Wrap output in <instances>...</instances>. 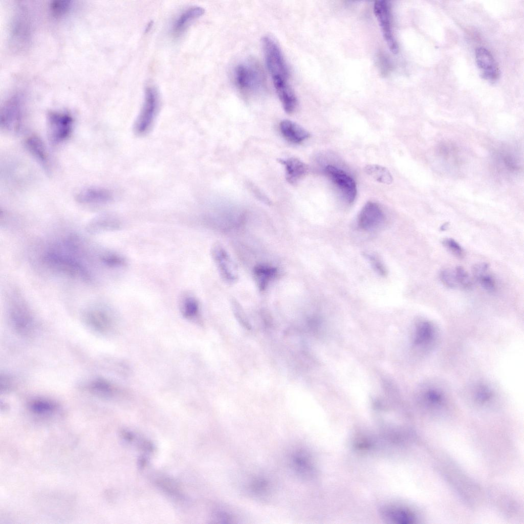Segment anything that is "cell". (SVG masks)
Masks as SVG:
<instances>
[{"instance_id": "e575fe53", "label": "cell", "mask_w": 524, "mask_h": 524, "mask_svg": "<svg viewBox=\"0 0 524 524\" xmlns=\"http://www.w3.org/2000/svg\"><path fill=\"white\" fill-rule=\"evenodd\" d=\"M486 291L489 292H494L496 288V284L494 277L488 272L481 276L477 280Z\"/></svg>"}, {"instance_id": "ba28073f", "label": "cell", "mask_w": 524, "mask_h": 524, "mask_svg": "<svg viewBox=\"0 0 524 524\" xmlns=\"http://www.w3.org/2000/svg\"><path fill=\"white\" fill-rule=\"evenodd\" d=\"M374 12L389 50L394 54L397 53L398 46L392 30L391 14L387 2L376 1L374 5Z\"/></svg>"}, {"instance_id": "ac0fdd59", "label": "cell", "mask_w": 524, "mask_h": 524, "mask_svg": "<svg viewBox=\"0 0 524 524\" xmlns=\"http://www.w3.org/2000/svg\"><path fill=\"white\" fill-rule=\"evenodd\" d=\"M27 149L45 169L49 170L48 154L42 141L35 135L27 138L25 142Z\"/></svg>"}, {"instance_id": "d6986e66", "label": "cell", "mask_w": 524, "mask_h": 524, "mask_svg": "<svg viewBox=\"0 0 524 524\" xmlns=\"http://www.w3.org/2000/svg\"><path fill=\"white\" fill-rule=\"evenodd\" d=\"M85 317L88 323L98 331H106L112 325V320L110 314L101 308H94L89 310Z\"/></svg>"}, {"instance_id": "52a82bcc", "label": "cell", "mask_w": 524, "mask_h": 524, "mask_svg": "<svg viewBox=\"0 0 524 524\" xmlns=\"http://www.w3.org/2000/svg\"><path fill=\"white\" fill-rule=\"evenodd\" d=\"M325 173L337 187L344 199L348 203L355 200L357 187L354 180L346 172L333 165H327Z\"/></svg>"}, {"instance_id": "83f0119b", "label": "cell", "mask_w": 524, "mask_h": 524, "mask_svg": "<svg viewBox=\"0 0 524 524\" xmlns=\"http://www.w3.org/2000/svg\"><path fill=\"white\" fill-rule=\"evenodd\" d=\"M472 394L474 399L479 403L488 402L492 399L495 395L490 387L483 383L476 384L473 388Z\"/></svg>"}, {"instance_id": "cb8c5ba5", "label": "cell", "mask_w": 524, "mask_h": 524, "mask_svg": "<svg viewBox=\"0 0 524 524\" xmlns=\"http://www.w3.org/2000/svg\"><path fill=\"white\" fill-rule=\"evenodd\" d=\"M365 172L370 177L378 182L390 184L393 181V178L385 167L376 164L366 165L364 169Z\"/></svg>"}, {"instance_id": "5bb4252c", "label": "cell", "mask_w": 524, "mask_h": 524, "mask_svg": "<svg viewBox=\"0 0 524 524\" xmlns=\"http://www.w3.org/2000/svg\"><path fill=\"white\" fill-rule=\"evenodd\" d=\"M205 12L204 9L199 6H192L183 11L172 23L171 32L174 37H179L196 19Z\"/></svg>"}, {"instance_id": "ffe728a7", "label": "cell", "mask_w": 524, "mask_h": 524, "mask_svg": "<svg viewBox=\"0 0 524 524\" xmlns=\"http://www.w3.org/2000/svg\"><path fill=\"white\" fill-rule=\"evenodd\" d=\"M274 86L285 112L288 114L293 113L297 107L298 101L289 82Z\"/></svg>"}, {"instance_id": "3957f363", "label": "cell", "mask_w": 524, "mask_h": 524, "mask_svg": "<svg viewBox=\"0 0 524 524\" xmlns=\"http://www.w3.org/2000/svg\"><path fill=\"white\" fill-rule=\"evenodd\" d=\"M236 85L242 93L250 95L259 92L264 85V77L258 64L249 60L238 64L234 70Z\"/></svg>"}, {"instance_id": "836d02e7", "label": "cell", "mask_w": 524, "mask_h": 524, "mask_svg": "<svg viewBox=\"0 0 524 524\" xmlns=\"http://www.w3.org/2000/svg\"><path fill=\"white\" fill-rule=\"evenodd\" d=\"M440 278L443 285L447 288H455L458 283L456 281L454 272L449 269H444L440 273Z\"/></svg>"}, {"instance_id": "d4e9b609", "label": "cell", "mask_w": 524, "mask_h": 524, "mask_svg": "<svg viewBox=\"0 0 524 524\" xmlns=\"http://www.w3.org/2000/svg\"><path fill=\"white\" fill-rule=\"evenodd\" d=\"M181 308L183 316L188 319H194L199 313L198 300L193 296L189 294L182 296Z\"/></svg>"}, {"instance_id": "74e56055", "label": "cell", "mask_w": 524, "mask_h": 524, "mask_svg": "<svg viewBox=\"0 0 524 524\" xmlns=\"http://www.w3.org/2000/svg\"><path fill=\"white\" fill-rule=\"evenodd\" d=\"M232 304L234 312L238 319L242 322L243 325L246 326L247 328H248L249 326V324L246 320L245 314L242 310L240 305L234 299L232 300Z\"/></svg>"}, {"instance_id": "d6a6232c", "label": "cell", "mask_w": 524, "mask_h": 524, "mask_svg": "<svg viewBox=\"0 0 524 524\" xmlns=\"http://www.w3.org/2000/svg\"><path fill=\"white\" fill-rule=\"evenodd\" d=\"M442 244L452 254L457 258H463L465 252L461 246L451 238H446L442 241Z\"/></svg>"}, {"instance_id": "5b68a950", "label": "cell", "mask_w": 524, "mask_h": 524, "mask_svg": "<svg viewBox=\"0 0 524 524\" xmlns=\"http://www.w3.org/2000/svg\"><path fill=\"white\" fill-rule=\"evenodd\" d=\"M48 126L51 141L54 144H58L70 136L73 127V119L68 114L52 112L48 117Z\"/></svg>"}, {"instance_id": "f35d334b", "label": "cell", "mask_w": 524, "mask_h": 524, "mask_svg": "<svg viewBox=\"0 0 524 524\" xmlns=\"http://www.w3.org/2000/svg\"><path fill=\"white\" fill-rule=\"evenodd\" d=\"M367 258L374 269L380 274L384 275L386 271L381 262L375 256L368 255Z\"/></svg>"}, {"instance_id": "4dcf8cb0", "label": "cell", "mask_w": 524, "mask_h": 524, "mask_svg": "<svg viewBox=\"0 0 524 524\" xmlns=\"http://www.w3.org/2000/svg\"><path fill=\"white\" fill-rule=\"evenodd\" d=\"M92 389L95 393L104 396H110L114 394L115 388L108 382L104 380H98L91 385Z\"/></svg>"}, {"instance_id": "484cf974", "label": "cell", "mask_w": 524, "mask_h": 524, "mask_svg": "<svg viewBox=\"0 0 524 524\" xmlns=\"http://www.w3.org/2000/svg\"><path fill=\"white\" fill-rule=\"evenodd\" d=\"M116 224L107 217H98L93 219L86 226V230L91 233H99L104 231L115 229Z\"/></svg>"}, {"instance_id": "f546056e", "label": "cell", "mask_w": 524, "mask_h": 524, "mask_svg": "<svg viewBox=\"0 0 524 524\" xmlns=\"http://www.w3.org/2000/svg\"><path fill=\"white\" fill-rule=\"evenodd\" d=\"M56 405L52 402L43 400L37 399L34 400L30 405L31 410L35 413L45 414L54 410Z\"/></svg>"}, {"instance_id": "f1b7e54d", "label": "cell", "mask_w": 524, "mask_h": 524, "mask_svg": "<svg viewBox=\"0 0 524 524\" xmlns=\"http://www.w3.org/2000/svg\"><path fill=\"white\" fill-rule=\"evenodd\" d=\"M292 463L294 469L300 474H305L311 470L307 457L301 452H296L292 456Z\"/></svg>"}, {"instance_id": "6da1fadb", "label": "cell", "mask_w": 524, "mask_h": 524, "mask_svg": "<svg viewBox=\"0 0 524 524\" xmlns=\"http://www.w3.org/2000/svg\"><path fill=\"white\" fill-rule=\"evenodd\" d=\"M70 236L42 255V260L50 269L85 282L92 280V274L79 258L80 239Z\"/></svg>"}, {"instance_id": "2e32d148", "label": "cell", "mask_w": 524, "mask_h": 524, "mask_svg": "<svg viewBox=\"0 0 524 524\" xmlns=\"http://www.w3.org/2000/svg\"><path fill=\"white\" fill-rule=\"evenodd\" d=\"M279 162L285 166L286 179L291 184H295L308 172V165L297 158L279 159Z\"/></svg>"}, {"instance_id": "8992f818", "label": "cell", "mask_w": 524, "mask_h": 524, "mask_svg": "<svg viewBox=\"0 0 524 524\" xmlns=\"http://www.w3.org/2000/svg\"><path fill=\"white\" fill-rule=\"evenodd\" d=\"M23 113L22 104L18 98L13 97L8 100L1 109V128L9 133L19 132L23 123Z\"/></svg>"}, {"instance_id": "e0dca14e", "label": "cell", "mask_w": 524, "mask_h": 524, "mask_svg": "<svg viewBox=\"0 0 524 524\" xmlns=\"http://www.w3.org/2000/svg\"><path fill=\"white\" fill-rule=\"evenodd\" d=\"M279 128L283 137L293 143H300L310 137V134L307 130L291 120L281 121Z\"/></svg>"}, {"instance_id": "44dd1931", "label": "cell", "mask_w": 524, "mask_h": 524, "mask_svg": "<svg viewBox=\"0 0 524 524\" xmlns=\"http://www.w3.org/2000/svg\"><path fill=\"white\" fill-rule=\"evenodd\" d=\"M277 269L266 265H258L253 270L255 281L259 289L264 290L277 274Z\"/></svg>"}, {"instance_id": "8d00e7d4", "label": "cell", "mask_w": 524, "mask_h": 524, "mask_svg": "<svg viewBox=\"0 0 524 524\" xmlns=\"http://www.w3.org/2000/svg\"><path fill=\"white\" fill-rule=\"evenodd\" d=\"M489 265L486 263H478L472 267L473 276L476 280L481 276L488 272Z\"/></svg>"}, {"instance_id": "4fadbf2b", "label": "cell", "mask_w": 524, "mask_h": 524, "mask_svg": "<svg viewBox=\"0 0 524 524\" xmlns=\"http://www.w3.org/2000/svg\"><path fill=\"white\" fill-rule=\"evenodd\" d=\"M475 59L477 67L484 78L495 81L499 77L498 66L491 53L486 49L479 47L475 51Z\"/></svg>"}, {"instance_id": "7c38bea8", "label": "cell", "mask_w": 524, "mask_h": 524, "mask_svg": "<svg viewBox=\"0 0 524 524\" xmlns=\"http://www.w3.org/2000/svg\"><path fill=\"white\" fill-rule=\"evenodd\" d=\"M384 219L383 212L379 205L374 202H367L361 209L358 218L359 227L365 231L378 227Z\"/></svg>"}, {"instance_id": "4316f807", "label": "cell", "mask_w": 524, "mask_h": 524, "mask_svg": "<svg viewBox=\"0 0 524 524\" xmlns=\"http://www.w3.org/2000/svg\"><path fill=\"white\" fill-rule=\"evenodd\" d=\"M99 260L104 266L117 269L124 267L126 264L125 259L118 254L105 251L99 255Z\"/></svg>"}, {"instance_id": "9c48e42d", "label": "cell", "mask_w": 524, "mask_h": 524, "mask_svg": "<svg viewBox=\"0 0 524 524\" xmlns=\"http://www.w3.org/2000/svg\"><path fill=\"white\" fill-rule=\"evenodd\" d=\"M211 254L222 278L228 283L235 282L238 278V271L230 255L220 244L214 245Z\"/></svg>"}, {"instance_id": "1f68e13d", "label": "cell", "mask_w": 524, "mask_h": 524, "mask_svg": "<svg viewBox=\"0 0 524 524\" xmlns=\"http://www.w3.org/2000/svg\"><path fill=\"white\" fill-rule=\"evenodd\" d=\"M456 281L458 284L465 289H469L472 287V282L471 278L466 271L462 266H457L454 270Z\"/></svg>"}, {"instance_id": "9a60e30c", "label": "cell", "mask_w": 524, "mask_h": 524, "mask_svg": "<svg viewBox=\"0 0 524 524\" xmlns=\"http://www.w3.org/2000/svg\"><path fill=\"white\" fill-rule=\"evenodd\" d=\"M111 199L112 195L110 191L98 187L82 189L75 196L77 202L85 205L102 204L109 202Z\"/></svg>"}, {"instance_id": "d590c367", "label": "cell", "mask_w": 524, "mask_h": 524, "mask_svg": "<svg viewBox=\"0 0 524 524\" xmlns=\"http://www.w3.org/2000/svg\"><path fill=\"white\" fill-rule=\"evenodd\" d=\"M68 1H59L53 3L51 9L52 12L56 15H62L66 12L69 7Z\"/></svg>"}, {"instance_id": "603a6c76", "label": "cell", "mask_w": 524, "mask_h": 524, "mask_svg": "<svg viewBox=\"0 0 524 524\" xmlns=\"http://www.w3.org/2000/svg\"><path fill=\"white\" fill-rule=\"evenodd\" d=\"M387 519L396 523L409 524L414 520L413 515L409 511L396 507H390L383 511Z\"/></svg>"}, {"instance_id": "7402d4cb", "label": "cell", "mask_w": 524, "mask_h": 524, "mask_svg": "<svg viewBox=\"0 0 524 524\" xmlns=\"http://www.w3.org/2000/svg\"><path fill=\"white\" fill-rule=\"evenodd\" d=\"M421 397L425 402L435 405L443 403L447 396L444 390L440 386L428 384L423 390Z\"/></svg>"}, {"instance_id": "8fae6325", "label": "cell", "mask_w": 524, "mask_h": 524, "mask_svg": "<svg viewBox=\"0 0 524 524\" xmlns=\"http://www.w3.org/2000/svg\"><path fill=\"white\" fill-rule=\"evenodd\" d=\"M438 338V330L432 322L423 320L418 323L413 340L417 347L428 353L436 345Z\"/></svg>"}, {"instance_id": "277c9868", "label": "cell", "mask_w": 524, "mask_h": 524, "mask_svg": "<svg viewBox=\"0 0 524 524\" xmlns=\"http://www.w3.org/2000/svg\"><path fill=\"white\" fill-rule=\"evenodd\" d=\"M158 104V94L156 88L151 86L146 87L143 105L135 125L137 134L142 135L149 130L156 117Z\"/></svg>"}, {"instance_id": "30bf717a", "label": "cell", "mask_w": 524, "mask_h": 524, "mask_svg": "<svg viewBox=\"0 0 524 524\" xmlns=\"http://www.w3.org/2000/svg\"><path fill=\"white\" fill-rule=\"evenodd\" d=\"M9 313L12 323L20 333H28L33 326V319L28 305L19 296L11 298Z\"/></svg>"}, {"instance_id": "7a4b0ae2", "label": "cell", "mask_w": 524, "mask_h": 524, "mask_svg": "<svg viewBox=\"0 0 524 524\" xmlns=\"http://www.w3.org/2000/svg\"><path fill=\"white\" fill-rule=\"evenodd\" d=\"M262 45L267 67L273 84L288 82L289 69L277 43L270 36H266L263 38Z\"/></svg>"}]
</instances>
